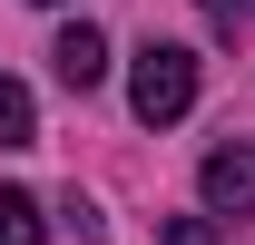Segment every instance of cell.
<instances>
[{"label": "cell", "mask_w": 255, "mask_h": 245, "mask_svg": "<svg viewBox=\"0 0 255 245\" xmlns=\"http://www.w3.org/2000/svg\"><path fill=\"white\" fill-rule=\"evenodd\" d=\"M128 108H137L147 127L187 118V108H196V49H177V39H147V49H137V69H128Z\"/></svg>", "instance_id": "6da1fadb"}, {"label": "cell", "mask_w": 255, "mask_h": 245, "mask_svg": "<svg viewBox=\"0 0 255 245\" xmlns=\"http://www.w3.org/2000/svg\"><path fill=\"white\" fill-rule=\"evenodd\" d=\"M196 186H206V206H216V216H255V147H246V137H236V147H216Z\"/></svg>", "instance_id": "7a4b0ae2"}, {"label": "cell", "mask_w": 255, "mask_h": 245, "mask_svg": "<svg viewBox=\"0 0 255 245\" xmlns=\"http://www.w3.org/2000/svg\"><path fill=\"white\" fill-rule=\"evenodd\" d=\"M49 59H59V79H69V89H98V79H108V39L79 20V30H59V49H49Z\"/></svg>", "instance_id": "3957f363"}, {"label": "cell", "mask_w": 255, "mask_h": 245, "mask_svg": "<svg viewBox=\"0 0 255 245\" xmlns=\"http://www.w3.org/2000/svg\"><path fill=\"white\" fill-rule=\"evenodd\" d=\"M49 236V216H39V196H20V186H0V245H39Z\"/></svg>", "instance_id": "277c9868"}, {"label": "cell", "mask_w": 255, "mask_h": 245, "mask_svg": "<svg viewBox=\"0 0 255 245\" xmlns=\"http://www.w3.org/2000/svg\"><path fill=\"white\" fill-rule=\"evenodd\" d=\"M39 137V108H30V89L20 79H0V147H30Z\"/></svg>", "instance_id": "5b68a950"}, {"label": "cell", "mask_w": 255, "mask_h": 245, "mask_svg": "<svg viewBox=\"0 0 255 245\" xmlns=\"http://www.w3.org/2000/svg\"><path fill=\"white\" fill-rule=\"evenodd\" d=\"M196 10H206V30H216V39H236V30H246V10H255V0H196Z\"/></svg>", "instance_id": "8992f818"}, {"label": "cell", "mask_w": 255, "mask_h": 245, "mask_svg": "<svg viewBox=\"0 0 255 245\" xmlns=\"http://www.w3.org/2000/svg\"><path fill=\"white\" fill-rule=\"evenodd\" d=\"M167 245H216V226L206 216H167Z\"/></svg>", "instance_id": "52a82bcc"}]
</instances>
